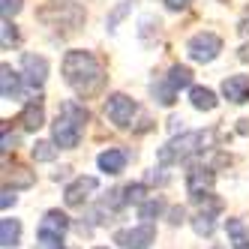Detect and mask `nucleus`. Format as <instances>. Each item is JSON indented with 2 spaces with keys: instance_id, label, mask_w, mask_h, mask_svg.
<instances>
[{
  "instance_id": "13",
  "label": "nucleus",
  "mask_w": 249,
  "mask_h": 249,
  "mask_svg": "<svg viewBox=\"0 0 249 249\" xmlns=\"http://www.w3.org/2000/svg\"><path fill=\"white\" fill-rule=\"evenodd\" d=\"M99 168L105 171V174H120L123 168H126V153L123 150H117V147H108L105 153H99Z\"/></svg>"
},
{
  "instance_id": "21",
  "label": "nucleus",
  "mask_w": 249,
  "mask_h": 249,
  "mask_svg": "<svg viewBox=\"0 0 249 249\" xmlns=\"http://www.w3.org/2000/svg\"><path fill=\"white\" fill-rule=\"evenodd\" d=\"M123 201H126V204H141V201H147V186H144V183H129V186H123Z\"/></svg>"
},
{
  "instance_id": "6",
  "label": "nucleus",
  "mask_w": 249,
  "mask_h": 249,
  "mask_svg": "<svg viewBox=\"0 0 249 249\" xmlns=\"http://www.w3.org/2000/svg\"><path fill=\"white\" fill-rule=\"evenodd\" d=\"M105 114L114 126H129L132 123V114H135V102L126 96V93H114L105 99Z\"/></svg>"
},
{
  "instance_id": "30",
  "label": "nucleus",
  "mask_w": 249,
  "mask_h": 249,
  "mask_svg": "<svg viewBox=\"0 0 249 249\" xmlns=\"http://www.w3.org/2000/svg\"><path fill=\"white\" fill-rule=\"evenodd\" d=\"M126 9H129L126 3H120V6H117V9L111 12V18H108V30H114V24H117V21L123 18V15H126Z\"/></svg>"
},
{
  "instance_id": "18",
  "label": "nucleus",
  "mask_w": 249,
  "mask_h": 249,
  "mask_svg": "<svg viewBox=\"0 0 249 249\" xmlns=\"http://www.w3.org/2000/svg\"><path fill=\"white\" fill-rule=\"evenodd\" d=\"M168 81H171L174 90H183V87H189V84H192V69H189V66H180V63L171 66Z\"/></svg>"
},
{
  "instance_id": "4",
  "label": "nucleus",
  "mask_w": 249,
  "mask_h": 249,
  "mask_svg": "<svg viewBox=\"0 0 249 249\" xmlns=\"http://www.w3.org/2000/svg\"><path fill=\"white\" fill-rule=\"evenodd\" d=\"M219 51H222V39L216 36V33H210V30L195 33V36L186 42V54H189V60H195V63H210V60H216Z\"/></svg>"
},
{
  "instance_id": "7",
  "label": "nucleus",
  "mask_w": 249,
  "mask_h": 249,
  "mask_svg": "<svg viewBox=\"0 0 249 249\" xmlns=\"http://www.w3.org/2000/svg\"><path fill=\"white\" fill-rule=\"evenodd\" d=\"M213 180H216L213 168H210V165H201V162H195V165H189V171H186V192L192 195V198H198V195L210 192Z\"/></svg>"
},
{
  "instance_id": "35",
  "label": "nucleus",
  "mask_w": 249,
  "mask_h": 249,
  "mask_svg": "<svg viewBox=\"0 0 249 249\" xmlns=\"http://www.w3.org/2000/svg\"><path fill=\"white\" fill-rule=\"evenodd\" d=\"M177 129H183V120H177V117H174V120H171V132H177Z\"/></svg>"
},
{
  "instance_id": "22",
  "label": "nucleus",
  "mask_w": 249,
  "mask_h": 249,
  "mask_svg": "<svg viewBox=\"0 0 249 249\" xmlns=\"http://www.w3.org/2000/svg\"><path fill=\"white\" fill-rule=\"evenodd\" d=\"M174 87H171V81L165 78V81H156L153 84V96L159 99V105H174Z\"/></svg>"
},
{
  "instance_id": "25",
  "label": "nucleus",
  "mask_w": 249,
  "mask_h": 249,
  "mask_svg": "<svg viewBox=\"0 0 249 249\" xmlns=\"http://www.w3.org/2000/svg\"><path fill=\"white\" fill-rule=\"evenodd\" d=\"M192 228H195V234H201V237H210L213 234V216H207V213H198V216L192 219Z\"/></svg>"
},
{
  "instance_id": "1",
  "label": "nucleus",
  "mask_w": 249,
  "mask_h": 249,
  "mask_svg": "<svg viewBox=\"0 0 249 249\" xmlns=\"http://www.w3.org/2000/svg\"><path fill=\"white\" fill-rule=\"evenodd\" d=\"M63 78L78 96H93L105 84V69L90 51H69L63 57Z\"/></svg>"
},
{
  "instance_id": "12",
  "label": "nucleus",
  "mask_w": 249,
  "mask_h": 249,
  "mask_svg": "<svg viewBox=\"0 0 249 249\" xmlns=\"http://www.w3.org/2000/svg\"><path fill=\"white\" fill-rule=\"evenodd\" d=\"M18 123H21L27 132H36L42 123H45L42 102H39V99H36V102H27V105H24V111H21V117H18Z\"/></svg>"
},
{
  "instance_id": "8",
  "label": "nucleus",
  "mask_w": 249,
  "mask_h": 249,
  "mask_svg": "<svg viewBox=\"0 0 249 249\" xmlns=\"http://www.w3.org/2000/svg\"><path fill=\"white\" fill-rule=\"evenodd\" d=\"M21 69H24V81L30 87H42L48 78V60L39 54H21Z\"/></svg>"
},
{
  "instance_id": "31",
  "label": "nucleus",
  "mask_w": 249,
  "mask_h": 249,
  "mask_svg": "<svg viewBox=\"0 0 249 249\" xmlns=\"http://www.w3.org/2000/svg\"><path fill=\"white\" fill-rule=\"evenodd\" d=\"M12 204H15V186H12V189L6 186V189H3V198H0V207H3V210H9Z\"/></svg>"
},
{
  "instance_id": "33",
  "label": "nucleus",
  "mask_w": 249,
  "mask_h": 249,
  "mask_svg": "<svg viewBox=\"0 0 249 249\" xmlns=\"http://www.w3.org/2000/svg\"><path fill=\"white\" fill-rule=\"evenodd\" d=\"M165 6H168L171 12H180V9L189 6V0H165Z\"/></svg>"
},
{
  "instance_id": "19",
  "label": "nucleus",
  "mask_w": 249,
  "mask_h": 249,
  "mask_svg": "<svg viewBox=\"0 0 249 249\" xmlns=\"http://www.w3.org/2000/svg\"><path fill=\"white\" fill-rule=\"evenodd\" d=\"M192 201L198 204V213H207V216H216V213L222 210V201L216 198V195H210V192L198 195V198H192Z\"/></svg>"
},
{
  "instance_id": "26",
  "label": "nucleus",
  "mask_w": 249,
  "mask_h": 249,
  "mask_svg": "<svg viewBox=\"0 0 249 249\" xmlns=\"http://www.w3.org/2000/svg\"><path fill=\"white\" fill-rule=\"evenodd\" d=\"M12 171H15V174H12V186H33V174H30L27 168L15 165Z\"/></svg>"
},
{
  "instance_id": "32",
  "label": "nucleus",
  "mask_w": 249,
  "mask_h": 249,
  "mask_svg": "<svg viewBox=\"0 0 249 249\" xmlns=\"http://www.w3.org/2000/svg\"><path fill=\"white\" fill-rule=\"evenodd\" d=\"M237 30H240L243 39H249V6L243 9V18H240V27H237Z\"/></svg>"
},
{
  "instance_id": "17",
  "label": "nucleus",
  "mask_w": 249,
  "mask_h": 249,
  "mask_svg": "<svg viewBox=\"0 0 249 249\" xmlns=\"http://www.w3.org/2000/svg\"><path fill=\"white\" fill-rule=\"evenodd\" d=\"M18 240H21V222L18 219H3L0 222V243H3V249H12Z\"/></svg>"
},
{
  "instance_id": "20",
  "label": "nucleus",
  "mask_w": 249,
  "mask_h": 249,
  "mask_svg": "<svg viewBox=\"0 0 249 249\" xmlns=\"http://www.w3.org/2000/svg\"><path fill=\"white\" fill-rule=\"evenodd\" d=\"M159 213H162V198H147V201L138 204V216L144 222H153Z\"/></svg>"
},
{
  "instance_id": "16",
  "label": "nucleus",
  "mask_w": 249,
  "mask_h": 249,
  "mask_svg": "<svg viewBox=\"0 0 249 249\" xmlns=\"http://www.w3.org/2000/svg\"><path fill=\"white\" fill-rule=\"evenodd\" d=\"M225 231H228L231 249H249V234H246V225L240 219H228L225 222Z\"/></svg>"
},
{
  "instance_id": "15",
  "label": "nucleus",
  "mask_w": 249,
  "mask_h": 249,
  "mask_svg": "<svg viewBox=\"0 0 249 249\" xmlns=\"http://www.w3.org/2000/svg\"><path fill=\"white\" fill-rule=\"evenodd\" d=\"M66 228H69V216L63 210H48L39 222V231H51V234H66Z\"/></svg>"
},
{
  "instance_id": "24",
  "label": "nucleus",
  "mask_w": 249,
  "mask_h": 249,
  "mask_svg": "<svg viewBox=\"0 0 249 249\" xmlns=\"http://www.w3.org/2000/svg\"><path fill=\"white\" fill-rule=\"evenodd\" d=\"M54 156H57V147L51 141H36V147H33V159L36 162H51Z\"/></svg>"
},
{
  "instance_id": "2",
  "label": "nucleus",
  "mask_w": 249,
  "mask_h": 249,
  "mask_svg": "<svg viewBox=\"0 0 249 249\" xmlns=\"http://www.w3.org/2000/svg\"><path fill=\"white\" fill-rule=\"evenodd\" d=\"M87 120H90V111H87L78 99H66L60 105V111H57L54 126H51V138H54V144L57 147H78Z\"/></svg>"
},
{
  "instance_id": "27",
  "label": "nucleus",
  "mask_w": 249,
  "mask_h": 249,
  "mask_svg": "<svg viewBox=\"0 0 249 249\" xmlns=\"http://www.w3.org/2000/svg\"><path fill=\"white\" fill-rule=\"evenodd\" d=\"M15 42H18V30H15V24L9 18H3V48H9Z\"/></svg>"
},
{
  "instance_id": "10",
  "label": "nucleus",
  "mask_w": 249,
  "mask_h": 249,
  "mask_svg": "<svg viewBox=\"0 0 249 249\" xmlns=\"http://www.w3.org/2000/svg\"><path fill=\"white\" fill-rule=\"evenodd\" d=\"M222 96L234 105H243L249 99V75H228L222 81Z\"/></svg>"
},
{
  "instance_id": "36",
  "label": "nucleus",
  "mask_w": 249,
  "mask_h": 249,
  "mask_svg": "<svg viewBox=\"0 0 249 249\" xmlns=\"http://www.w3.org/2000/svg\"><path fill=\"white\" fill-rule=\"evenodd\" d=\"M213 249H225V246H213Z\"/></svg>"
},
{
  "instance_id": "34",
  "label": "nucleus",
  "mask_w": 249,
  "mask_h": 249,
  "mask_svg": "<svg viewBox=\"0 0 249 249\" xmlns=\"http://www.w3.org/2000/svg\"><path fill=\"white\" fill-rule=\"evenodd\" d=\"M162 168H165V165H162ZM162 168H159V174H156V171H150V174H147V180H153V183H165L168 177L162 174Z\"/></svg>"
},
{
  "instance_id": "3",
  "label": "nucleus",
  "mask_w": 249,
  "mask_h": 249,
  "mask_svg": "<svg viewBox=\"0 0 249 249\" xmlns=\"http://www.w3.org/2000/svg\"><path fill=\"white\" fill-rule=\"evenodd\" d=\"M210 138L213 132H183V135H174L165 147H159L156 159H159V165H177V162H186V159L192 156H198L201 150H207L210 144Z\"/></svg>"
},
{
  "instance_id": "9",
  "label": "nucleus",
  "mask_w": 249,
  "mask_h": 249,
  "mask_svg": "<svg viewBox=\"0 0 249 249\" xmlns=\"http://www.w3.org/2000/svg\"><path fill=\"white\" fill-rule=\"evenodd\" d=\"M96 186H99V180H96V177H78L75 183H69V186H66V192H63V201H66L69 207H81V204L87 201V195H90V192H96Z\"/></svg>"
},
{
  "instance_id": "29",
  "label": "nucleus",
  "mask_w": 249,
  "mask_h": 249,
  "mask_svg": "<svg viewBox=\"0 0 249 249\" xmlns=\"http://www.w3.org/2000/svg\"><path fill=\"white\" fill-rule=\"evenodd\" d=\"M168 222H171V225H180V222H186V210H183V207H171V213H168Z\"/></svg>"
},
{
  "instance_id": "37",
  "label": "nucleus",
  "mask_w": 249,
  "mask_h": 249,
  "mask_svg": "<svg viewBox=\"0 0 249 249\" xmlns=\"http://www.w3.org/2000/svg\"><path fill=\"white\" fill-rule=\"evenodd\" d=\"M99 249H105V246H99Z\"/></svg>"
},
{
  "instance_id": "5",
  "label": "nucleus",
  "mask_w": 249,
  "mask_h": 249,
  "mask_svg": "<svg viewBox=\"0 0 249 249\" xmlns=\"http://www.w3.org/2000/svg\"><path fill=\"white\" fill-rule=\"evenodd\" d=\"M153 240H156V228L150 222L138 225V228H120V231H114V243L120 249H147Z\"/></svg>"
},
{
  "instance_id": "14",
  "label": "nucleus",
  "mask_w": 249,
  "mask_h": 249,
  "mask_svg": "<svg viewBox=\"0 0 249 249\" xmlns=\"http://www.w3.org/2000/svg\"><path fill=\"white\" fill-rule=\"evenodd\" d=\"M189 102H192L195 111H213L219 99H216V93H213L210 87H192V90H189Z\"/></svg>"
},
{
  "instance_id": "23",
  "label": "nucleus",
  "mask_w": 249,
  "mask_h": 249,
  "mask_svg": "<svg viewBox=\"0 0 249 249\" xmlns=\"http://www.w3.org/2000/svg\"><path fill=\"white\" fill-rule=\"evenodd\" d=\"M36 249H63V234H51V231H36Z\"/></svg>"
},
{
  "instance_id": "28",
  "label": "nucleus",
  "mask_w": 249,
  "mask_h": 249,
  "mask_svg": "<svg viewBox=\"0 0 249 249\" xmlns=\"http://www.w3.org/2000/svg\"><path fill=\"white\" fill-rule=\"evenodd\" d=\"M18 12H21V0H3V18H12Z\"/></svg>"
},
{
  "instance_id": "11",
  "label": "nucleus",
  "mask_w": 249,
  "mask_h": 249,
  "mask_svg": "<svg viewBox=\"0 0 249 249\" xmlns=\"http://www.w3.org/2000/svg\"><path fill=\"white\" fill-rule=\"evenodd\" d=\"M21 93V75L15 72L12 66H0V96L3 99H18Z\"/></svg>"
}]
</instances>
